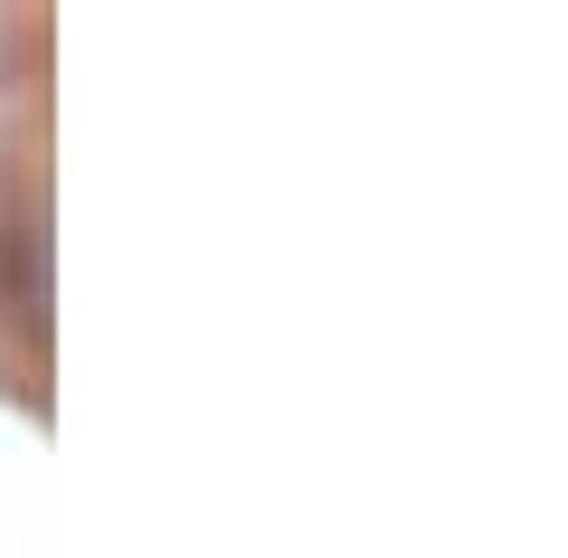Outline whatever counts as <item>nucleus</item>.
Wrapping results in <instances>:
<instances>
[{
	"mask_svg": "<svg viewBox=\"0 0 568 558\" xmlns=\"http://www.w3.org/2000/svg\"><path fill=\"white\" fill-rule=\"evenodd\" d=\"M29 39H39V29L0 20V180H20V171H10V133H20V104H29V85H20V48Z\"/></svg>",
	"mask_w": 568,
	"mask_h": 558,
	"instance_id": "f257e3e1",
	"label": "nucleus"
}]
</instances>
